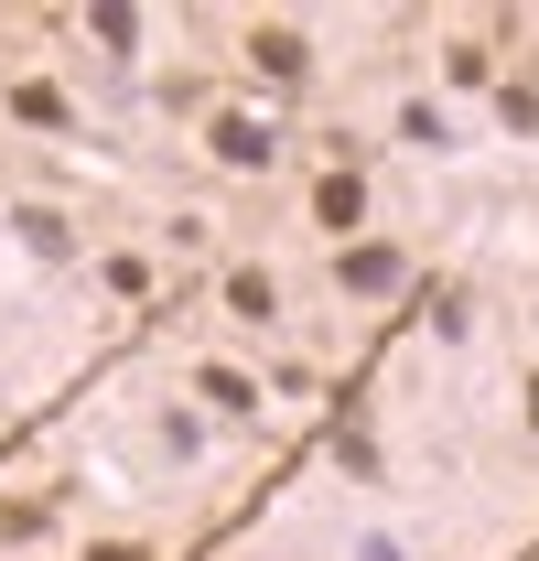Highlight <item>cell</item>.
<instances>
[{
	"instance_id": "1",
	"label": "cell",
	"mask_w": 539,
	"mask_h": 561,
	"mask_svg": "<svg viewBox=\"0 0 539 561\" xmlns=\"http://www.w3.org/2000/svg\"><path fill=\"white\" fill-rule=\"evenodd\" d=\"M313 216H324V227H356V216H367V184H356V173H324V184H313Z\"/></svg>"
},
{
	"instance_id": "2",
	"label": "cell",
	"mask_w": 539,
	"mask_h": 561,
	"mask_svg": "<svg viewBox=\"0 0 539 561\" xmlns=\"http://www.w3.org/2000/svg\"><path fill=\"white\" fill-rule=\"evenodd\" d=\"M249 55H260V76H280V87H291V76L313 66V55H302V33H280V22H270V33L249 44Z\"/></svg>"
},
{
	"instance_id": "3",
	"label": "cell",
	"mask_w": 539,
	"mask_h": 561,
	"mask_svg": "<svg viewBox=\"0 0 539 561\" xmlns=\"http://www.w3.org/2000/svg\"><path fill=\"white\" fill-rule=\"evenodd\" d=\"M400 280V249H345V291H389Z\"/></svg>"
},
{
	"instance_id": "4",
	"label": "cell",
	"mask_w": 539,
	"mask_h": 561,
	"mask_svg": "<svg viewBox=\"0 0 539 561\" xmlns=\"http://www.w3.org/2000/svg\"><path fill=\"white\" fill-rule=\"evenodd\" d=\"M216 151H227V162H249V173H260V162H270V130H260V119H216Z\"/></svg>"
},
{
	"instance_id": "5",
	"label": "cell",
	"mask_w": 539,
	"mask_h": 561,
	"mask_svg": "<svg viewBox=\"0 0 539 561\" xmlns=\"http://www.w3.org/2000/svg\"><path fill=\"white\" fill-rule=\"evenodd\" d=\"M11 119H33V130H66V98H55V87H11Z\"/></svg>"
},
{
	"instance_id": "6",
	"label": "cell",
	"mask_w": 539,
	"mask_h": 561,
	"mask_svg": "<svg viewBox=\"0 0 539 561\" xmlns=\"http://www.w3.org/2000/svg\"><path fill=\"white\" fill-rule=\"evenodd\" d=\"M227 302H238V313L260 324V313H270V302H280V291H270V271H227Z\"/></svg>"
},
{
	"instance_id": "7",
	"label": "cell",
	"mask_w": 539,
	"mask_h": 561,
	"mask_svg": "<svg viewBox=\"0 0 539 561\" xmlns=\"http://www.w3.org/2000/svg\"><path fill=\"white\" fill-rule=\"evenodd\" d=\"M205 400H216V411H238V421H249V400H260V389H249L238 367H205Z\"/></svg>"
},
{
	"instance_id": "8",
	"label": "cell",
	"mask_w": 539,
	"mask_h": 561,
	"mask_svg": "<svg viewBox=\"0 0 539 561\" xmlns=\"http://www.w3.org/2000/svg\"><path fill=\"white\" fill-rule=\"evenodd\" d=\"M87 561H140V540H98V551H87Z\"/></svg>"
},
{
	"instance_id": "9",
	"label": "cell",
	"mask_w": 539,
	"mask_h": 561,
	"mask_svg": "<svg viewBox=\"0 0 539 561\" xmlns=\"http://www.w3.org/2000/svg\"><path fill=\"white\" fill-rule=\"evenodd\" d=\"M529 421H539V389H529Z\"/></svg>"
}]
</instances>
